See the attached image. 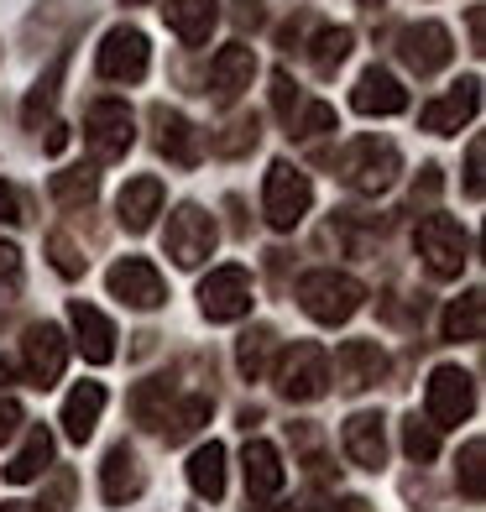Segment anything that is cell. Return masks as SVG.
I'll list each match as a JSON object with an SVG mask.
<instances>
[{
  "label": "cell",
  "instance_id": "26",
  "mask_svg": "<svg viewBox=\"0 0 486 512\" xmlns=\"http://www.w3.org/2000/svg\"><path fill=\"white\" fill-rule=\"evenodd\" d=\"M189 486H194V497L204 502H220L225 497V445H199L189 455Z\"/></svg>",
  "mask_w": 486,
  "mask_h": 512
},
{
  "label": "cell",
  "instance_id": "2",
  "mask_svg": "<svg viewBox=\"0 0 486 512\" xmlns=\"http://www.w3.org/2000/svg\"><path fill=\"white\" fill-rule=\"evenodd\" d=\"M361 298H366V288L351 272H335V267H319L298 283V304H304V314L319 319V324H345L361 309Z\"/></svg>",
  "mask_w": 486,
  "mask_h": 512
},
{
  "label": "cell",
  "instance_id": "36",
  "mask_svg": "<svg viewBox=\"0 0 486 512\" xmlns=\"http://www.w3.org/2000/svg\"><path fill=\"white\" fill-rule=\"evenodd\" d=\"M481 460H486V445H481V439H471V445L460 450V486H466V497H471V502H481V497H486Z\"/></svg>",
  "mask_w": 486,
  "mask_h": 512
},
{
  "label": "cell",
  "instance_id": "41",
  "mask_svg": "<svg viewBox=\"0 0 486 512\" xmlns=\"http://www.w3.org/2000/svg\"><path fill=\"white\" fill-rule=\"evenodd\" d=\"M272 105H277V115H283V121H293V110H298V84H293L288 74H272Z\"/></svg>",
  "mask_w": 486,
  "mask_h": 512
},
{
  "label": "cell",
  "instance_id": "7",
  "mask_svg": "<svg viewBox=\"0 0 486 512\" xmlns=\"http://www.w3.org/2000/svg\"><path fill=\"white\" fill-rule=\"evenodd\" d=\"M84 142H89V152H95L100 162L126 157L131 142H136V115L121 100H95L89 115H84Z\"/></svg>",
  "mask_w": 486,
  "mask_h": 512
},
{
  "label": "cell",
  "instance_id": "28",
  "mask_svg": "<svg viewBox=\"0 0 486 512\" xmlns=\"http://www.w3.org/2000/svg\"><path fill=\"white\" fill-rule=\"evenodd\" d=\"M486 330V304H481V293H460L455 304L445 309V340H481Z\"/></svg>",
  "mask_w": 486,
  "mask_h": 512
},
{
  "label": "cell",
  "instance_id": "51",
  "mask_svg": "<svg viewBox=\"0 0 486 512\" xmlns=\"http://www.w3.org/2000/svg\"><path fill=\"white\" fill-rule=\"evenodd\" d=\"M366 6H382V0H366Z\"/></svg>",
  "mask_w": 486,
  "mask_h": 512
},
{
  "label": "cell",
  "instance_id": "11",
  "mask_svg": "<svg viewBox=\"0 0 486 512\" xmlns=\"http://www.w3.org/2000/svg\"><path fill=\"white\" fill-rule=\"evenodd\" d=\"M382 377H387V356L377 340H345L330 361V382H340V392H366Z\"/></svg>",
  "mask_w": 486,
  "mask_h": 512
},
{
  "label": "cell",
  "instance_id": "45",
  "mask_svg": "<svg viewBox=\"0 0 486 512\" xmlns=\"http://www.w3.org/2000/svg\"><path fill=\"white\" fill-rule=\"evenodd\" d=\"M236 21L241 27H262V0H236Z\"/></svg>",
  "mask_w": 486,
  "mask_h": 512
},
{
  "label": "cell",
  "instance_id": "6",
  "mask_svg": "<svg viewBox=\"0 0 486 512\" xmlns=\"http://www.w3.org/2000/svg\"><path fill=\"white\" fill-rule=\"evenodd\" d=\"M424 408H429V424L434 429H455L476 413V382L471 371L460 366H434L429 371V387H424Z\"/></svg>",
  "mask_w": 486,
  "mask_h": 512
},
{
  "label": "cell",
  "instance_id": "38",
  "mask_svg": "<svg viewBox=\"0 0 486 512\" xmlns=\"http://www.w3.org/2000/svg\"><path fill=\"white\" fill-rule=\"evenodd\" d=\"M324 131H335V110L330 105H304L298 110V121H293V136H324Z\"/></svg>",
  "mask_w": 486,
  "mask_h": 512
},
{
  "label": "cell",
  "instance_id": "17",
  "mask_svg": "<svg viewBox=\"0 0 486 512\" xmlns=\"http://www.w3.org/2000/svg\"><path fill=\"white\" fill-rule=\"evenodd\" d=\"M246 502H272L277 492H283V455H277V445H267V439H246Z\"/></svg>",
  "mask_w": 486,
  "mask_h": 512
},
{
  "label": "cell",
  "instance_id": "35",
  "mask_svg": "<svg viewBox=\"0 0 486 512\" xmlns=\"http://www.w3.org/2000/svg\"><path fill=\"white\" fill-rule=\"evenodd\" d=\"M403 450H408V460H419V465H429L434 455H439V429L429 424V418H403Z\"/></svg>",
  "mask_w": 486,
  "mask_h": 512
},
{
  "label": "cell",
  "instance_id": "10",
  "mask_svg": "<svg viewBox=\"0 0 486 512\" xmlns=\"http://www.w3.org/2000/svg\"><path fill=\"white\" fill-rule=\"evenodd\" d=\"M100 74L115 79V84H136V79H147V63H152V48H147V37L136 32V27H110L105 42H100Z\"/></svg>",
  "mask_w": 486,
  "mask_h": 512
},
{
  "label": "cell",
  "instance_id": "21",
  "mask_svg": "<svg viewBox=\"0 0 486 512\" xmlns=\"http://www.w3.org/2000/svg\"><path fill=\"white\" fill-rule=\"evenodd\" d=\"M142 465H136V455L126 450V445H115L110 455H105V465H100V497L110 502V507H126V502H136L142 497Z\"/></svg>",
  "mask_w": 486,
  "mask_h": 512
},
{
  "label": "cell",
  "instance_id": "25",
  "mask_svg": "<svg viewBox=\"0 0 486 512\" xmlns=\"http://www.w3.org/2000/svg\"><path fill=\"white\" fill-rule=\"evenodd\" d=\"M157 152L168 162H178V168H194V162L204 157V142L178 110H157Z\"/></svg>",
  "mask_w": 486,
  "mask_h": 512
},
{
  "label": "cell",
  "instance_id": "22",
  "mask_svg": "<svg viewBox=\"0 0 486 512\" xmlns=\"http://www.w3.org/2000/svg\"><path fill=\"white\" fill-rule=\"evenodd\" d=\"M162 215V183L157 178H131L121 199H115V220H121L131 236H142V230H152V220Z\"/></svg>",
  "mask_w": 486,
  "mask_h": 512
},
{
  "label": "cell",
  "instance_id": "30",
  "mask_svg": "<svg viewBox=\"0 0 486 512\" xmlns=\"http://www.w3.org/2000/svg\"><path fill=\"white\" fill-rule=\"evenodd\" d=\"M168 398H173V387L162 382V377L142 382V387L131 392V413H136V424H142V429H162V418H168Z\"/></svg>",
  "mask_w": 486,
  "mask_h": 512
},
{
  "label": "cell",
  "instance_id": "19",
  "mask_svg": "<svg viewBox=\"0 0 486 512\" xmlns=\"http://www.w3.org/2000/svg\"><path fill=\"white\" fill-rule=\"evenodd\" d=\"M68 324H74V335H79V351H84V361H95V366H105V361H115V324L95 309V304H68Z\"/></svg>",
  "mask_w": 486,
  "mask_h": 512
},
{
  "label": "cell",
  "instance_id": "42",
  "mask_svg": "<svg viewBox=\"0 0 486 512\" xmlns=\"http://www.w3.org/2000/svg\"><path fill=\"white\" fill-rule=\"evenodd\" d=\"M481 157H486V147L471 142V152H466V194L471 199H481V189H486V183H481Z\"/></svg>",
  "mask_w": 486,
  "mask_h": 512
},
{
  "label": "cell",
  "instance_id": "46",
  "mask_svg": "<svg viewBox=\"0 0 486 512\" xmlns=\"http://www.w3.org/2000/svg\"><path fill=\"white\" fill-rule=\"evenodd\" d=\"M419 194H424V199H434V194H439V168H424V178L413 183V199H419Z\"/></svg>",
  "mask_w": 486,
  "mask_h": 512
},
{
  "label": "cell",
  "instance_id": "32",
  "mask_svg": "<svg viewBox=\"0 0 486 512\" xmlns=\"http://www.w3.org/2000/svg\"><path fill=\"white\" fill-rule=\"evenodd\" d=\"M63 68H68V58H58V63L48 68V74L37 79L32 95H27V110H21V121H27L32 131H37L42 121H48V110H53V100H58V84H63Z\"/></svg>",
  "mask_w": 486,
  "mask_h": 512
},
{
  "label": "cell",
  "instance_id": "12",
  "mask_svg": "<svg viewBox=\"0 0 486 512\" xmlns=\"http://www.w3.org/2000/svg\"><path fill=\"white\" fill-rule=\"evenodd\" d=\"M105 283H110V293L121 298V304H131V309H162V304H168V288H162L157 267L142 262V256H121V262L110 267Z\"/></svg>",
  "mask_w": 486,
  "mask_h": 512
},
{
  "label": "cell",
  "instance_id": "5",
  "mask_svg": "<svg viewBox=\"0 0 486 512\" xmlns=\"http://www.w3.org/2000/svg\"><path fill=\"white\" fill-rule=\"evenodd\" d=\"M413 246H419L429 277H439V283H445V277H460V267L471 262V241L450 215H424L419 230H413Z\"/></svg>",
  "mask_w": 486,
  "mask_h": 512
},
{
  "label": "cell",
  "instance_id": "44",
  "mask_svg": "<svg viewBox=\"0 0 486 512\" xmlns=\"http://www.w3.org/2000/svg\"><path fill=\"white\" fill-rule=\"evenodd\" d=\"M16 429H21V408L6 398V403H0V445H6V439H11Z\"/></svg>",
  "mask_w": 486,
  "mask_h": 512
},
{
  "label": "cell",
  "instance_id": "20",
  "mask_svg": "<svg viewBox=\"0 0 486 512\" xmlns=\"http://www.w3.org/2000/svg\"><path fill=\"white\" fill-rule=\"evenodd\" d=\"M251 79H257V53L246 42H230V48L210 58V89L220 100H236L241 89H251Z\"/></svg>",
  "mask_w": 486,
  "mask_h": 512
},
{
  "label": "cell",
  "instance_id": "50",
  "mask_svg": "<svg viewBox=\"0 0 486 512\" xmlns=\"http://www.w3.org/2000/svg\"><path fill=\"white\" fill-rule=\"evenodd\" d=\"M126 6H142V0H126Z\"/></svg>",
  "mask_w": 486,
  "mask_h": 512
},
{
  "label": "cell",
  "instance_id": "8",
  "mask_svg": "<svg viewBox=\"0 0 486 512\" xmlns=\"http://www.w3.org/2000/svg\"><path fill=\"white\" fill-rule=\"evenodd\" d=\"M199 309L215 324H230V319L251 314V272L246 267H215L199 283Z\"/></svg>",
  "mask_w": 486,
  "mask_h": 512
},
{
  "label": "cell",
  "instance_id": "33",
  "mask_svg": "<svg viewBox=\"0 0 486 512\" xmlns=\"http://www.w3.org/2000/svg\"><path fill=\"white\" fill-rule=\"evenodd\" d=\"M272 345H277V335L267 330V324H257L251 335H241V345H236V366L246 371L251 382L267 377V356H272Z\"/></svg>",
  "mask_w": 486,
  "mask_h": 512
},
{
  "label": "cell",
  "instance_id": "23",
  "mask_svg": "<svg viewBox=\"0 0 486 512\" xmlns=\"http://www.w3.org/2000/svg\"><path fill=\"white\" fill-rule=\"evenodd\" d=\"M162 21L178 32V42L199 48V42H210L215 21H220V0H168V6H162Z\"/></svg>",
  "mask_w": 486,
  "mask_h": 512
},
{
  "label": "cell",
  "instance_id": "27",
  "mask_svg": "<svg viewBox=\"0 0 486 512\" xmlns=\"http://www.w3.org/2000/svg\"><path fill=\"white\" fill-rule=\"evenodd\" d=\"M48 460H53V434L37 424V429H27V445L11 455L6 481H11V486H27V481H37L42 471H48Z\"/></svg>",
  "mask_w": 486,
  "mask_h": 512
},
{
  "label": "cell",
  "instance_id": "31",
  "mask_svg": "<svg viewBox=\"0 0 486 512\" xmlns=\"http://www.w3.org/2000/svg\"><path fill=\"white\" fill-rule=\"evenodd\" d=\"M204 424H210V398H183L168 418H162V434H168V445H178V439L199 434Z\"/></svg>",
  "mask_w": 486,
  "mask_h": 512
},
{
  "label": "cell",
  "instance_id": "37",
  "mask_svg": "<svg viewBox=\"0 0 486 512\" xmlns=\"http://www.w3.org/2000/svg\"><path fill=\"white\" fill-rule=\"evenodd\" d=\"M246 147H257V115H236L225 126V136H215V152H225V157H236Z\"/></svg>",
  "mask_w": 486,
  "mask_h": 512
},
{
  "label": "cell",
  "instance_id": "15",
  "mask_svg": "<svg viewBox=\"0 0 486 512\" xmlns=\"http://www.w3.org/2000/svg\"><path fill=\"white\" fill-rule=\"evenodd\" d=\"M476 110H481V79L471 74V79L450 84V95H445V100H429V105L419 110V126L434 131V136H450V131L466 126Z\"/></svg>",
  "mask_w": 486,
  "mask_h": 512
},
{
  "label": "cell",
  "instance_id": "24",
  "mask_svg": "<svg viewBox=\"0 0 486 512\" xmlns=\"http://www.w3.org/2000/svg\"><path fill=\"white\" fill-rule=\"evenodd\" d=\"M105 403H110V398H105L100 382H79L74 392H68V403H63V434L74 439V445H84V439L95 434Z\"/></svg>",
  "mask_w": 486,
  "mask_h": 512
},
{
  "label": "cell",
  "instance_id": "43",
  "mask_svg": "<svg viewBox=\"0 0 486 512\" xmlns=\"http://www.w3.org/2000/svg\"><path fill=\"white\" fill-rule=\"evenodd\" d=\"M0 220H6V225H21V220H27V215H21V194L11 189V183H0Z\"/></svg>",
  "mask_w": 486,
  "mask_h": 512
},
{
  "label": "cell",
  "instance_id": "48",
  "mask_svg": "<svg viewBox=\"0 0 486 512\" xmlns=\"http://www.w3.org/2000/svg\"><path fill=\"white\" fill-rule=\"evenodd\" d=\"M68 147V131L63 126H48V152H63Z\"/></svg>",
  "mask_w": 486,
  "mask_h": 512
},
{
  "label": "cell",
  "instance_id": "4",
  "mask_svg": "<svg viewBox=\"0 0 486 512\" xmlns=\"http://www.w3.org/2000/svg\"><path fill=\"white\" fill-rule=\"evenodd\" d=\"M314 204V183L304 168H293V162H272L267 168V183H262V215L272 230H293L298 220L309 215Z\"/></svg>",
  "mask_w": 486,
  "mask_h": 512
},
{
  "label": "cell",
  "instance_id": "1",
  "mask_svg": "<svg viewBox=\"0 0 486 512\" xmlns=\"http://www.w3.org/2000/svg\"><path fill=\"white\" fill-rule=\"evenodd\" d=\"M272 382L283 392L288 403H314L330 392V356H324V345L314 340H293L283 356L272 366Z\"/></svg>",
  "mask_w": 486,
  "mask_h": 512
},
{
  "label": "cell",
  "instance_id": "47",
  "mask_svg": "<svg viewBox=\"0 0 486 512\" xmlns=\"http://www.w3.org/2000/svg\"><path fill=\"white\" fill-rule=\"evenodd\" d=\"M466 21H471V48L481 53V42H486V32H481V21H486V16H481V6H471V16H466Z\"/></svg>",
  "mask_w": 486,
  "mask_h": 512
},
{
  "label": "cell",
  "instance_id": "18",
  "mask_svg": "<svg viewBox=\"0 0 486 512\" xmlns=\"http://www.w3.org/2000/svg\"><path fill=\"white\" fill-rule=\"evenodd\" d=\"M351 105L361 115H403L408 110V89L387 74V68H366L351 89Z\"/></svg>",
  "mask_w": 486,
  "mask_h": 512
},
{
  "label": "cell",
  "instance_id": "3",
  "mask_svg": "<svg viewBox=\"0 0 486 512\" xmlns=\"http://www.w3.org/2000/svg\"><path fill=\"white\" fill-rule=\"evenodd\" d=\"M335 168H340V178L351 183L356 194H382V189H392V183H398L403 157H398V147H392V142L361 136V142H351V147L335 157Z\"/></svg>",
  "mask_w": 486,
  "mask_h": 512
},
{
  "label": "cell",
  "instance_id": "34",
  "mask_svg": "<svg viewBox=\"0 0 486 512\" xmlns=\"http://www.w3.org/2000/svg\"><path fill=\"white\" fill-rule=\"evenodd\" d=\"M95 189H100V173L95 168H68V173H53V199L58 204H89L95 199Z\"/></svg>",
  "mask_w": 486,
  "mask_h": 512
},
{
  "label": "cell",
  "instance_id": "39",
  "mask_svg": "<svg viewBox=\"0 0 486 512\" xmlns=\"http://www.w3.org/2000/svg\"><path fill=\"white\" fill-rule=\"evenodd\" d=\"M21 288V251L11 241H0V298H11Z\"/></svg>",
  "mask_w": 486,
  "mask_h": 512
},
{
  "label": "cell",
  "instance_id": "29",
  "mask_svg": "<svg viewBox=\"0 0 486 512\" xmlns=\"http://www.w3.org/2000/svg\"><path fill=\"white\" fill-rule=\"evenodd\" d=\"M351 27H324L314 42H309V63H314V74H324V79H330L335 74V68L345 63V58H351Z\"/></svg>",
  "mask_w": 486,
  "mask_h": 512
},
{
  "label": "cell",
  "instance_id": "49",
  "mask_svg": "<svg viewBox=\"0 0 486 512\" xmlns=\"http://www.w3.org/2000/svg\"><path fill=\"white\" fill-rule=\"evenodd\" d=\"M0 512H42V502H0Z\"/></svg>",
  "mask_w": 486,
  "mask_h": 512
},
{
  "label": "cell",
  "instance_id": "40",
  "mask_svg": "<svg viewBox=\"0 0 486 512\" xmlns=\"http://www.w3.org/2000/svg\"><path fill=\"white\" fill-rule=\"evenodd\" d=\"M48 251H53V267H58L63 277H79V272H84V256H79V246L68 241V236H53Z\"/></svg>",
  "mask_w": 486,
  "mask_h": 512
},
{
  "label": "cell",
  "instance_id": "16",
  "mask_svg": "<svg viewBox=\"0 0 486 512\" xmlns=\"http://www.w3.org/2000/svg\"><path fill=\"white\" fill-rule=\"evenodd\" d=\"M345 455H351L361 471H382L387 465V434H382V413H351L345 418Z\"/></svg>",
  "mask_w": 486,
  "mask_h": 512
},
{
  "label": "cell",
  "instance_id": "9",
  "mask_svg": "<svg viewBox=\"0 0 486 512\" xmlns=\"http://www.w3.org/2000/svg\"><path fill=\"white\" fill-rule=\"evenodd\" d=\"M215 220L204 215L199 204H183L168 215V256L178 267H199L204 256H215Z\"/></svg>",
  "mask_w": 486,
  "mask_h": 512
},
{
  "label": "cell",
  "instance_id": "13",
  "mask_svg": "<svg viewBox=\"0 0 486 512\" xmlns=\"http://www.w3.org/2000/svg\"><path fill=\"white\" fill-rule=\"evenodd\" d=\"M21 361H27V382L32 387H53L68 366V340L58 324H32L21 340Z\"/></svg>",
  "mask_w": 486,
  "mask_h": 512
},
{
  "label": "cell",
  "instance_id": "14",
  "mask_svg": "<svg viewBox=\"0 0 486 512\" xmlns=\"http://www.w3.org/2000/svg\"><path fill=\"white\" fill-rule=\"evenodd\" d=\"M398 53H403V63L413 68V74L429 79V74H439V68L450 63L455 42H450V32L439 27V21H419V27H403V37H398Z\"/></svg>",
  "mask_w": 486,
  "mask_h": 512
}]
</instances>
